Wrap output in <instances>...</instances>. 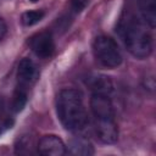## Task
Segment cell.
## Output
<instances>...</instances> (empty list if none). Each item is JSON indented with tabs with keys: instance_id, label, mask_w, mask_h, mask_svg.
<instances>
[{
	"instance_id": "6da1fadb",
	"label": "cell",
	"mask_w": 156,
	"mask_h": 156,
	"mask_svg": "<svg viewBox=\"0 0 156 156\" xmlns=\"http://www.w3.org/2000/svg\"><path fill=\"white\" fill-rule=\"evenodd\" d=\"M56 111L62 126L72 132L80 130L88 122L87 108L82 94L74 89H63L56 100Z\"/></svg>"
},
{
	"instance_id": "7a4b0ae2",
	"label": "cell",
	"mask_w": 156,
	"mask_h": 156,
	"mask_svg": "<svg viewBox=\"0 0 156 156\" xmlns=\"http://www.w3.org/2000/svg\"><path fill=\"white\" fill-rule=\"evenodd\" d=\"M121 35L128 51L136 58H145L152 51V37L146 29V23L130 16L119 26Z\"/></svg>"
},
{
	"instance_id": "3957f363",
	"label": "cell",
	"mask_w": 156,
	"mask_h": 156,
	"mask_svg": "<svg viewBox=\"0 0 156 156\" xmlns=\"http://www.w3.org/2000/svg\"><path fill=\"white\" fill-rule=\"evenodd\" d=\"M94 55L98 62L107 68H115L122 62V54L117 43L107 35H100L93 45Z\"/></svg>"
},
{
	"instance_id": "277c9868",
	"label": "cell",
	"mask_w": 156,
	"mask_h": 156,
	"mask_svg": "<svg viewBox=\"0 0 156 156\" xmlns=\"http://www.w3.org/2000/svg\"><path fill=\"white\" fill-rule=\"evenodd\" d=\"M29 46L32 51L40 58H49L55 50V43L52 35L48 30L39 32L29 39Z\"/></svg>"
},
{
	"instance_id": "5b68a950",
	"label": "cell",
	"mask_w": 156,
	"mask_h": 156,
	"mask_svg": "<svg viewBox=\"0 0 156 156\" xmlns=\"http://www.w3.org/2000/svg\"><path fill=\"white\" fill-rule=\"evenodd\" d=\"M90 108L95 119L115 118L113 105L111 102L110 96L106 94L93 93V96L90 99Z\"/></svg>"
},
{
	"instance_id": "8992f818",
	"label": "cell",
	"mask_w": 156,
	"mask_h": 156,
	"mask_svg": "<svg viewBox=\"0 0 156 156\" xmlns=\"http://www.w3.org/2000/svg\"><path fill=\"white\" fill-rule=\"evenodd\" d=\"M39 77V69L37 65L30 58H23L18 63L17 68V80L18 85L23 88H29L33 85Z\"/></svg>"
},
{
	"instance_id": "52a82bcc",
	"label": "cell",
	"mask_w": 156,
	"mask_h": 156,
	"mask_svg": "<svg viewBox=\"0 0 156 156\" xmlns=\"http://www.w3.org/2000/svg\"><path fill=\"white\" fill-rule=\"evenodd\" d=\"M38 152L44 156H62L66 154V145L63 141L52 134L44 135L40 138L37 145Z\"/></svg>"
},
{
	"instance_id": "ba28073f",
	"label": "cell",
	"mask_w": 156,
	"mask_h": 156,
	"mask_svg": "<svg viewBox=\"0 0 156 156\" xmlns=\"http://www.w3.org/2000/svg\"><path fill=\"white\" fill-rule=\"evenodd\" d=\"M96 121V135L105 144H113L118 138V129L115 118H101Z\"/></svg>"
},
{
	"instance_id": "9c48e42d",
	"label": "cell",
	"mask_w": 156,
	"mask_h": 156,
	"mask_svg": "<svg viewBox=\"0 0 156 156\" xmlns=\"http://www.w3.org/2000/svg\"><path fill=\"white\" fill-rule=\"evenodd\" d=\"M67 152L74 156H90L94 154V149L88 139L83 136H76L68 143Z\"/></svg>"
},
{
	"instance_id": "30bf717a",
	"label": "cell",
	"mask_w": 156,
	"mask_h": 156,
	"mask_svg": "<svg viewBox=\"0 0 156 156\" xmlns=\"http://www.w3.org/2000/svg\"><path fill=\"white\" fill-rule=\"evenodd\" d=\"M139 11L143 17V22L147 23L151 28L156 22V1L155 0H139Z\"/></svg>"
},
{
	"instance_id": "8fae6325",
	"label": "cell",
	"mask_w": 156,
	"mask_h": 156,
	"mask_svg": "<svg viewBox=\"0 0 156 156\" xmlns=\"http://www.w3.org/2000/svg\"><path fill=\"white\" fill-rule=\"evenodd\" d=\"M89 87L93 93L110 95L112 91V83L106 76H94L89 79Z\"/></svg>"
},
{
	"instance_id": "7c38bea8",
	"label": "cell",
	"mask_w": 156,
	"mask_h": 156,
	"mask_svg": "<svg viewBox=\"0 0 156 156\" xmlns=\"http://www.w3.org/2000/svg\"><path fill=\"white\" fill-rule=\"evenodd\" d=\"M27 99H28V89L18 85L13 93V96H12V100L10 104V110L13 112L22 111L27 104Z\"/></svg>"
},
{
	"instance_id": "4fadbf2b",
	"label": "cell",
	"mask_w": 156,
	"mask_h": 156,
	"mask_svg": "<svg viewBox=\"0 0 156 156\" xmlns=\"http://www.w3.org/2000/svg\"><path fill=\"white\" fill-rule=\"evenodd\" d=\"M44 15H45V12H44L43 10H32V11H27V12L22 13V16H21V22H22L24 26H27V27L34 26L35 23H38V22H40V21L43 20Z\"/></svg>"
},
{
	"instance_id": "5bb4252c",
	"label": "cell",
	"mask_w": 156,
	"mask_h": 156,
	"mask_svg": "<svg viewBox=\"0 0 156 156\" xmlns=\"http://www.w3.org/2000/svg\"><path fill=\"white\" fill-rule=\"evenodd\" d=\"M13 121L10 117L6 106L4 104V101L0 99V134L4 133V130H6L7 128H11Z\"/></svg>"
},
{
	"instance_id": "9a60e30c",
	"label": "cell",
	"mask_w": 156,
	"mask_h": 156,
	"mask_svg": "<svg viewBox=\"0 0 156 156\" xmlns=\"http://www.w3.org/2000/svg\"><path fill=\"white\" fill-rule=\"evenodd\" d=\"M32 140L28 136H22L18 145L16 146V152L17 154H28L32 152Z\"/></svg>"
},
{
	"instance_id": "2e32d148",
	"label": "cell",
	"mask_w": 156,
	"mask_h": 156,
	"mask_svg": "<svg viewBox=\"0 0 156 156\" xmlns=\"http://www.w3.org/2000/svg\"><path fill=\"white\" fill-rule=\"evenodd\" d=\"M5 34H6V24H5L4 20L0 17V40L5 37Z\"/></svg>"
},
{
	"instance_id": "e0dca14e",
	"label": "cell",
	"mask_w": 156,
	"mask_h": 156,
	"mask_svg": "<svg viewBox=\"0 0 156 156\" xmlns=\"http://www.w3.org/2000/svg\"><path fill=\"white\" fill-rule=\"evenodd\" d=\"M30 1H32V2H35V1H37V0H30Z\"/></svg>"
}]
</instances>
